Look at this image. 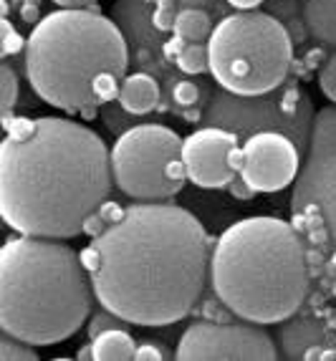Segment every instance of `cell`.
I'll use <instances>...</instances> for the list:
<instances>
[{
  "label": "cell",
  "mask_w": 336,
  "mask_h": 361,
  "mask_svg": "<svg viewBox=\"0 0 336 361\" xmlns=\"http://www.w3.org/2000/svg\"><path fill=\"white\" fill-rule=\"evenodd\" d=\"M3 54H16V51H20V49H25V41L23 38L18 36V33H16V30H13V25L8 23L6 18H3Z\"/></svg>",
  "instance_id": "22"
},
{
  "label": "cell",
  "mask_w": 336,
  "mask_h": 361,
  "mask_svg": "<svg viewBox=\"0 0 336 361\" xmlns=\"http://www.w3.org/2000/svg\"><path fill=\"white\" fill-rule=\"evenodd\" d=\"M167 351H164V346H160V343L155 341H142L137 346V361H160V359H167Z\"/></svg>",
  "instance_id": "23"
},
{
  "label": "cell",
  "mask_w": 336,
  "mask_h": 361,
  "mask_svg": "<svg viewBox=\"0 0 336 361\" xmlns=\"http://www.w3.org/2000/svg\"><path fill=\"white\" fill-rule=\"evenodd\" d=\"M172 99L174 104H180L182 109L185 106H195L200 102V86L192 84V81H177L172 86Z\"/></svg>",
  "instance_id": "21"
},
{
  "label": "cell",
  "mask_w": 336,
  "mask_h": 361,
  "mask_svg": "<svg viewBox=\"0 0 336 361\" xmlns=\"http://www.w3.org/2000/svg\"><path fill=\"white\" fill-rule=\"evenodd\" d=\"M126 321L119 319V316H114L112 311H107V308H102L99 313H94L91 316V324H89V338L99 336L102 331H107V329H114V326H124Z\"/></svg>",
  "instance_id": "20"
},
{
  "label": "cell",
  "mask_w": 336,
  "mask_h": 361,
  "mask_svg": "<svg viewBox=\"0 0 336 361\" xmlns=\"http://www.w3.org/2000/svg\"><path fill=\"white\" fill-rule=\"evenodd\" d=\"M263 97H235V94L215 97V104L208 114L210 127L230 129L235 134H240V129L253 134L265 132V129H273V132L283 129L296 145H306V121H288L276 109L283 99L265 102Z\"/></svg>",
  "instance_id": "11"
},
{
  "label": "cell",
  "mask_w": 336,
  "mask_h": 361,
  "mask_svg": "<svg viewBox=\"0 0 336 361\" xmlns=\"http://www.w3.org/2000/svg\"><path fill=\"white\" fill-rule=\"evenodd\" d=\"M129 51L121 30L91 8H59L25 38V76L51 106L76 114L116 102Z\"/></svg>",
  "instance_id": "3"
},
{
  "label": "cell",
  "mask_w": 336,
  "mask_h": 361,
  "mask_svg": "<svg viewBox=\"0 0 336 361\" xmlns=\"http://www.w3.org/2000/svg\"><path fill=\"white\" fill-rule=\"evenodd\" d=\"M94 286L81 255L54 238L18 235L0 250V329L30 346H54L86 324Z\"/></svg>",
  "instance_id": "5"
},
{
  "label": "cell",
  "mask_w": 336,
  "mask_h": 361,
  "mask_svg": "<svg viewBox=\"0 0 336 361\" xmlns=\"http://www.w3.org/2000/svg\"><path fill=\"white\" fill-rule=\"evenodd\" d=\"M0 86H3V116H11L13 106L18 104V76H16V71L11 68V63H3L0 66Z\"/></svg>",
  "instance_id": "18"
},
{
  "label": "cell",
  "mask_w": 336,
  "mask_h": 361,
  "mask_svg": "<svg viewBox=\"0 0 336 361\" xmlns=\"http://www.w3.org/2000/svg\"><path fill=\"white\" fill-rule=\"evenodd\" d=\"M210 238L190 210L139 202L81 250L96 301L134 326H169L192 311L210 278Z\"/></svg>",
  "instance_id": "1"
},
{
  "label": "cell",
  "mask_w": 336,
  "mask_h": 361,
  "mask_svg": "<svg viewBox=\"0 0 336 361\" xmlns=\"http://www.w3.org/2000/svg\"><path fill=\"white\" fill-rule=\"evenodd\" d=\"M137 346L129 334L114 326V329H107L99 336L91 338V349H94V359L96 361H129L137 359Z\"/></svg>",
  "instance_id": "14"
},
{
  "label": "cell",
  "mask_w": 336,
  "mask_h": 361,
  "mask_svg": "<svg viewBox=\"0 0 336 361\" xmlns=\"http://www.w3.org/2000/svg\"><path fill=\"white\" fill-rule=\"evenodd\" d=\"M304 359H336V351H326V349H308L304 351Z\"/></svg>",
  "instance_id": "26"
},
{
  "label": "cell",
  "mask_w": 336,
  "mask_h": 361,
  "mask_svg": "<svg viewBox=\"0 0 336 361\" xmlns=\"http://www.w3.org/2000/svg\"><path fill=\"white\" fill-rule=\"evenodd\" d=\"M59 8H94L99 0H54Z\"/></svg>",
  "instance_id": "24"
},
{
  "label": "cell",
  "mask_w": 336,
  "mask_h": 361,
  "mask_svg": "<svg viewBox=\"0 0 336 361\" xmlns=\"http://www.w3.org/2000/svg\"><path fill=\"white\" fill-rule=\"evenodd\" d=\"M243 147L240 134L222 127H203L182 139L187 180L205 190L228 187L238 177Z\"/></svg>",
  "instance_id": "9"
},
{
  "label": "cell",
  "mask_w": 336,
  "mask_h": 361,
  "mask_svg": "<svg viewBox=\"0 0 336 361\" xmlns=\"http://www.w3.org/2000/svg\"><path fill=\"white\" fill-rule=\"evenodd\" d=\"M33 359H38V354L30 343L8 336V334L0 338V361H33Z\"/></svg>",
  "instance_id": "17"
},
{
  "label": "cell",
  "mask_w": 336,
  "mask_h": 361,
  "mask_svg": "<svg viewBox=\"0 0 336 361\" xmlns=\"http://www.w3.org/2000/svg\"><path fill=\"white\" fill-rule=\"evenodd\" d=\"M109 159L114 185L142 202L174 197L187 182L182 139L164 124H139L126 129L112 145Z\"/></svg>",
  "instance_id": "7"
},
{
  "label": "cell",
  "mask_w": 336,
  "mask_h": 361,
  "mask_svg": "<svg viewBox=\"0 0 336 361\" xmlns=\"http://www.w3.org/2000/svg\"><path fill=\"white\" fill-rule=\"evenodd\" d=\"M174 51V63L182 73H203L208 71V43H182L180 38H174L172 43Z\"/></svg>",
  "instance_id": "16"
},
{
  "label": "cell",
  "mask_w": 336,
  "mask_h": 361,
  "mask_svg": "<svg viewBox=\"0 0 336 361\" xmlns=\"http://www.w3.org/2000/svg\"><path fill=\"white\" fill-rule=\"evenodd\" d=\"M304 25L313 41L336 49V0H304Z\"/></svg>",
  "instance_id": "13"
},
{
  "label": "cell",
  "mask_w": 336,
  "mask_h": 361,
  "mask_svg": "<svg viewBox=\"0 0 336 361\" xmlns=\"http://www.w3.org/2000/svg\"><path fill=\"white\" fill-rule=\"evenodd\" d=\"M212 20L208 11L203 8H182L174 16V38H180L182 43H208L212 36Z\"/></svg>",
  "instance_id": "15"
},
{
  "label": "cell",
  "mask_w": 336,
  "mask_h": 361,
  "mask_svg": "<svg viewBox=\"0 0 336 361\" xmlns=\"http://www.w3.org/2000/svg\"><path fill=\"white\" fill-rule=\"evenodd\" d=\"M318 89L329 102L336 104V54H331L329 61L318 71Z\"/></svg>",
  "instance_id": "19"
},
{
  "label": "cell",
  "mask_w": 336,
  "mask_h": 361,
  "mask_svg": "<svg viewBox=\"0 0 336 361\" xmlns=\"http://www.w3.org/2000/svg\"><path fill=\"white\" fill-rule=\"evenodd\" d=\"M276 343L260 326L246 324H215L198 321L185 329L180 336L174 359L180 361H210V359H251L270 361L276 359Z\"/></svg>",
  "instance_id": "8"
},
{
  "label": "cell",
  "mask_w": 336,
  "mask_h": 361,
  "mask_svg": "<svg viewBox=\"0 0 336 361\" xmlns=\"http://www.w3.org/2000/svg\"><path fill=\"white\" fill-rule=\"evenodd\" d=\"M299 172V147L286 132H256L243 142L238 175L256 192H281Z\"/></svg>",
  "instance_id": "10"
},
{
  "label": "cell",
  "mask_w": 336,
  "mask_h": 361,
  "mask_svg": "<svg viewBox=\"0 0 336 361\" xmlns=\"http://www.w3.org/2000/svg\"><path fill=\"white\" fill-rule=\"evenodd\" d=\"M0 215L11 230L68 240L107 205L114 177L104 139L64 116H3Z\"/></svg>",
  "instance_id": "2"
},
{
  "label": "cell",
  "mask_w": 336,
  "mask_h": 361,
  "mask_svg": "<svg viewBox=\"0 0 336 361\" xmlns=\"http://www.w3.org/2000/svg\"><path fill=\"white\" fill-rule=\"evenodd\" d=\"M294 41L286 25L260 11H235L212 28L208 71L235 97H263L286 81Z\"/></svg>",
  "instance_id": "6"
},
{
  "label": "cell",
  "mask_w": 336,
  "mask_h": 361,
  "mask_svg": "<svg viewBox=\"0 0 336 361\" xmlns=\"http://www.w3.org/2000/svg\"><path fill=\"white\" fill-rule=\"evenodd\" d=\"M228 6H233L235 11H256L263 0H225Z\"/></svg>",
  "instance_id": "25"
},
{
  "label": "cell",
  "mask_w": 336,
  "mask_h": 361,
  "mask_svg": "<svg viewBox=\"0 0 336 361\" xmlns=\"http://www.w3.org/2000/svg\"><path fill=\"white\" fill-rule=\"evenodd\" d=\"M210 286L222 306L251 324L291 319L308 293L306 250L281 217H243L212 243Z\"/></svg>",
  "instance_id": "4"
},
{
  "label": "cell",
  "mask_w": 336,
  "mask_h": 361,
  "mask_svg": "<svg viewBox=\"0 0 336 361\" xmlns=\"http://www.w3.org/2000/svg\"><path fill=\"white\" fill-rule=\"evenodd\" d=\"M116 102L126 114H150L152 109H157V104H160V84L150 73H129L121 81V91Z\"/></svg>",
  "instance_id": "12"
}]
</instances>
